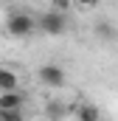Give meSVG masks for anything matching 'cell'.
<instances>
[{
  "label": "cell",
  "mask_w": 118,
  "mask_h": 121,
  "mask_svg": "<svg viewBox=\"0 0 118 121\" xmlns=\"http://www.w3.org/2000/svg\"><path fill=\"white\" fill-rule=\"evenodd\" d=\"M73 121H79V118H73Z\"/></svg>",
  "instance_id": "12"
},
{
  "label": "cell",
  "mask_w": 118,
  "mask_h": 121,
  "mask_svg": "<svg viewBox=\"0 0 118 121\" xmlns=\"http://www.w3.org/2000/svg\"><path fill=\"white\" fill-rule=\"evenodd\" d=\"M25 96L20 90H0V110H23Z\"/></svg>",
  "instance_id": "4"
},
{
  "label": "cell",
  "mask_w": 118,
  "mask_h": 121,
  "mask_svg": "<svg viewBox=\"0 0 118 121\" xmlns=\"http://www.w3.org/2000/svg\"><path fill=\"white\" fill-rule=\"evenodd\" d=\"M65 113H67V104H65V101H56V99H54V101H48V104H45V116H48L51 121L65 118Z\"/></svg>",
  "instance_id": "7"
},
{
  "label": "cell",
  "mask_w": 118,
  "mask_h": 121,
  "mask_svg": "<svg viewBox=\"0 0 118 121\" xmlns=\"http://www.w3.org/2000/svg\"><path fill=\"white\" fill-rule=\"evenodd\" d=\"M73 3H79L82 9H93V6H98V0H73Z\"/></svg>",
  "instance_id": "11"
},
{
  "label": "cell",
  "mask_w": 118,
  "mask_h": 121,
  "mask_svg": "<svg viewBox=\"0 0 118 121\" xmlns=\"http://www.w3.org/2000/svg\"><path fill=\"white\" fill-rule=\"evenodd\" d=\"M76 118L79 121H98V110L93 104H79L76 107Z\"/></svg>",
  "instance_id": "8"
},
{
  "label": "cell",
  "mask_w": 118,
  "mask_h": 121,
  "mask_svg": "<svg viewBox=\"0 0 118 121\" xmlns=\"http://www.w3.org/2000/svg\"><path fill=\"white\" fill-rule=\"evenodd\" d=\"M37 76H39V82L45 85V87H62L65 85V68H59L56 62H45V65H39V70H37Z\"/></svg>",
  "instance_id": "3"
},
{
  "label": "cell",
  "mask_w": 118,
  "mask_h": 121,
  "mask_svg": "<svg viewBox=\"0 0 118 121\" xmlns=\"http://www.w3.org/2000/svg\"><path fill=\"white\" fill-rule=\"evenodd\" d=\"M34 28H37V20L25 11H14L6 17V31L11 37H28V34H34Z\"/></svg>",
  "instance_id": "1"
},
{
  "label": "cell",
  "mask_w": 118,
  "mask_h": 121,
  "mask_svg": "<svg viewBox=\"0 0 118 121\" xmlns=\"http://www.w3.org/2000/svg\"><path fill=\"white\" fill-rule=\"evenodd\" d=\"M93 31H96V37H98V39H104V42H113V39H115V28H113V23H110V20H98Z\"/></svg>",
  "instance_id": "6"
},
{
  "label": "cell",
  "mask_w": 118,
  "mask_h": 121,
  "mask_svg": "<svg viewBox=\"0 0 118 121\" xmlns=\"http://www.w3.org/2000/svg\"><path fill=\"white\" fill-rule=\"evenodd\" d=\"M37 28L42 31V34H51V37H62L65 31H67V17L62 14V11H45L39 20H37Z\"/></svg>",
  "instance_id": "2"
},
{
  "label": "cell",
  "mask_w": 118,
  "mask_h": 121,
  "mask_svg": "<svg viewBox=\"0 0 118 121\" xmlns=\"http://www.w3.org/2000/svg\"><path fill=\"white\" fill-rule=\"evenodd\" d=\"M70 6H73V0H51V9H54V11H62V14H65Z\"/></svg>",
  "instance_id": "10"
},
{
  "label": "cell",
  "mask_w": 118,
  "mask_h": 121,
  "mask_svg": "<svg viewBox=\"0 0 118 121\" xmlns=\"http://www.w3.org/2000/svg\"><path fill=\"white\" fill-rule=\"evenodd\" d=\"M0 90H20V76L6 65H0Z\"/></svg>",
  "instance_id": "5"
},
{
  "label": "cell",
  "mask_w": 118,
  "mask_h": 121,
  "mask_svg": "<svg viewBox=\"0 0 118 121\" xmlns=\"http://www.w3.org/2000/svg\"><path fill=\"white\" fill-rule=\"evenodd\" d=\"M0 121H25L23 110H0Z\"/></svg>",
  "instance_id": "9"
}]
</instances>
